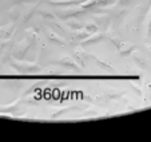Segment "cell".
<instances>
[{
	"label": "cell",
	"instance_id": "obj_1",
	"mask_svg": "<svg viewBox=\"0 0 151 142\" xmlns=\"http://www.w3.org/2000/svg\"><path fill=\"white\" fill-rule=\"evenodd\" d=\"M12 66L16 68L20 72H28V74H36V72H40V67L36 64H32V63H20V62H15L12 60Z\"/></svg>",
	"mask_w": 151,
	"mask_h": 142
},
{
	"label": "cell",
	"instance_id": "obj_2",
	"mask_svg": "<svg viewBox=\"0 0 151 142\" xmlns=\"http://www.w3.org/2000/svg\"><path fill=\"white\" fill-rule=\"evenodd\" d=\"M59 64L60 66H63V67H67V68H71V70H78L79 71L80 68H79V66H78V63L75 62V58H72V57H63L62 59L59 60Z\"/></svg>",
	"mask_w": 151,
	"mask_h": 142
},
{
	"label": "cell",
	"instance_id": "obj_3",
	"mask_svg": "<svg viewBox=\"0 0 151 142\" xmlns=\"http://www.w3.org/2000/svg\"><path fill=\"white\" fill-rule=\"evenodd\" d=\"M103 34H100V32H95V34H91L87 39H84L82 42V46L83 47H86V46H91V44H95V43H100L103 40Z\"/></svg>",
	"mask_w": 151,
	"mask_h": 142
},
{
	"label": "cell",
	"instance_id": "obj_4",
	"mask_svg": "<svg viewBox=\"0 0 151 142\" xmlns=\"http://www.w3.org/2000/svg\"><path fill=\"white\" fill-rule=\"evenodd\" d=\"M118 51H119V54L122 55V57H130V55H132V52L137 51V47H135V46H132V44L122 43V44L119 46Z\"/></svg>",
	"mask_w": 151,
	"mask_h": 142
},
{
	"label": "cell",
	"instance_id": "obj_5",
	"mask_svg": "<svg viewBox=\"0 0 151 142\" xmlns=\"http://www.w3.org/2000/svg\"><path fill=\"white\" fill-rule=\"evenodd\" d=\"M47 36H48V39L51 40V42L56 43V44L63 46V44H64V43H66V40L63 39V38H60L59 35L56 34V32H48V34H47Z\"/></svg>",
	"mask_w": 151,
	"mask_h": 142
},
{
	"label": "cell",
	"instance_id": "obj_6",
	"mask_svg": "<svg viewBox=\"0 0 151 142\" xmlns=\"http://www.w3.org/2000/svg\"><path fill=\"white\" fill-rule=\"evenodd\" d=\"M82 3V0H60V1H54L52 4H55V6H59V4H63V6H70V4H75V6H78V4Z\"/></svg>",
	"mask_w": 151,
	"mask_h": 142
},
{
	"label": "cell",
	"instance_id": "obj_7",
	"mask_svg": "<svg viewBox=\"0 0 151 142\" xmlns=\"http://www.w3.org/2000/svg\"><path fill=\"white\" fill-rule=\"evenodd\" d=\"M63 14H66V15H62L60 17H62V19H67V17H70V16H72V17H74V16H78L80 12L78 11V9H67V11L63 12Z\"/></svg>",
	"mask_w": 151,
	"mask_h": 142
},
{
	"label": "cell",
	"instance_id": "obj_8",
	"mask_svg": "<svg viewBox=\"0 0 151 142\" xmlns=\"http://www.w3.org/2000/svg\"><path fill=\"white\" fill-rule=\"evenodd\" d=\"M35 9H36V8H35V7H34V8H29L28 11L26 12V14H22V15H23V22H24V23H27L29 19H31L32 16H34V12H35Z\"/></svg>",
	"mask_w": 151,
	"mask_h": 142
},
{
	"label": "cell",
	"instance_id": "obj_9",
	"mask_svg": "<svg viewBox=\"0 0 151 142\" xmlns=\"http://www.w3.org/2000/svg\"><path fill=\"white\" fill-rule=\"evenodd\" d=\"M95 6H98V0H87L84 4H82V8H91Z\"/></svg>",
	"mask_w": 151,
	"mask_h": 142
},
{
	"label": "cell",
	"instance_id": "obj_10",
	"mask_svg": "<svg viewBox=\"0 0 151 142\" xmlns=\"http://www.w3.org/2000/svg\"><path fill=\"white\" fill-rule=\"evenodd\" d=\"M40 14H42L43 17H46V19H54L55 17V15H50V12H47V11H42Z\"/></svg>",
	"mask_w": 151,
	"mask_h": 142
},
{
	"label": "cell",
	"instance_id": "obj_11",
	"mask_svg": "<svg viewBox=\"0 0 151 142\" xmlns=\"http://www.w3.org/2000/svg\"><path fill=\"white\" fill-rule=\"evenodd\" d=\"M32 1H37V0H15V3H32Z\"/></svg>",
	"mask_w": 151,
	"mask_h": 142
},
{
	"label": "cell",
	"instance_id": "obj_12",
	"mask_svg": "<svg viewBox=\"0 0 151 142\" xmlns=\"http://www.w3.org/2000/svg\"><path fill=\"white\" fill-rule=\"evenodd\" d=\"M151 35V11H150V23H148V30H147V36Z\"/></svg>",
	"mask_w": 151,
	"mask_h": 142
},
{
	"label": "cell",
	"instance_id": "obj_13",
	"mask_svg": "<svg viewBox=\"0 0 151 142\" xmlns=\"http://www.w3.org/2000/svg\"><path fill=\"white\" fill-rule=\"evenodd\" d=\"M130 3H131V0H119V4H122V6H127Z\"/></svg>",
	"mask_w": 151,
	"mask_h": 142
}]
</instances>
